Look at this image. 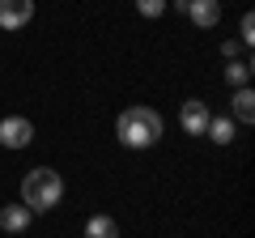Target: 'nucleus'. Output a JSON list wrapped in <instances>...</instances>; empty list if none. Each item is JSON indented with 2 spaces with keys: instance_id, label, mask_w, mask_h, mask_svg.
Masks as SVG:
<instances>
[{
  "instance_id": "1a4fd4ad",
  "label": "nucleus",
  "mask_w": 255,
  "mask_h": 238,
  "mask_svg": "<svg viewBox=\"0 0 255 238\" xmlns=\"http://www.w3.org/2000/svg\"><path fill=\"white\" fill-rule=\"evenodd\" d=\"M230 102H234V119L238 123H255V94H251V85H238Z\"/></svg>"
},
{
  "instance_id": "f257e3e1",
  "label": "nucleus",
  "mask_w": 255,
  "mask_h": 238,
  "mask_svg": "<svg viewBox=\"0 0 255 238\" xmlns=\"http://www.w3.org/2000/svg\"><path fill=\"white\" fill-rule=\"evenodd\" d=\"M115 136H119L124 149H153L166 136V123H162V115L153 107H128L115 119Z\"/></svg>"
},
{
  "instance_id": "0eeeda50",
  "label": "nucleus",
  "mask_w": 255,
  "mask_h": 238,
  "mask_svg": "<svg viewBox=\"0 0 255 238\" xmlns=\"http://www.w3.org/2000/svg\"><path fill=\"white\" fill-rule=\"evenodd\" d=\"M187 17L196 21L200 30H213L221 21V0H191V4H187Z\"/></svg>"
},
{
  "instance_id": "20e7f679",
  "label": "nucleus",
  "mask_w": 255,
  "mask_h": 238,
  "mask_svg": "<svg viewBox=\"0 0 255 238\" xmlns=\"http://www.w3.org/2000/svg\"><path fill=\"white\" fill-rule=\"evenodd\" d=\"M209 102H200V98H187L183 102V111H179V128L187 132V136H204V128H209Z\"/></svg>"
},
{
  "instance_id": "ddd939ff",
  "label": "nucleus",
  "mask_w": 255,
  "mask_h": 238,
  "mask_svg": "<svg viewBox=\"0 0 255 238\" xmlns=\"http://www.w3.org/2000/svg\"><path fill=\"white\" fill-rule=\"evenodd\" d=\"M238 30H243V47H251V43H255V17H251V13H243Z\"/></svg>"
},
{
  "instance_id": "f8f14e48",
  "label": "nucleus",
  "mask_w": 255,
  "mask_h": 238,
  "mask_svg": "<svg viewBox=\"0 0 255 238\" xmlns=\"http://www.w3.org/2000/svg\"><path fill=\"white\" fill-rule=\"evenodd\" d=\"M136 13H140V17H162L166 0H136Z\"/></svg>"
},
{
  "instance_id": "f03ea898",
  "label": "nucleus",
  "mask_w": 255,
  "mask_h": 238,
  "mask_svg": "<svg viewBox=\"0 0 255 238\" xmlns=\"http://www.w3.org/2000/svg\"><path fill=\"white\" fill-rule=\"evenodd\" d=\"M60 200H64V179H60V170L38 166V170H30L26 179H21V204H26L34 217H38V213H51Z\"/></svg>"
},
{
  "instance_id": "423d86ee",
  "label": "nucleus",
  "mask_w": 255,
  "mask_h": 238,
  "mask_svg": "<svg viewBox=\"0 0 255 238\" xmlns=\"http://www.w3.org/2000/svg\"><path fill=\"white\" fill-rule=\"evenodd\" d=\"M30 221H34V213H30L26 204H4V209H0V230H4V234H26Z\"/></svg>"
},
{
  "instance_id": "9d476101",
  "label": "nucleus",
  "mask_w": 255,
  "mask_h": 238,
  "mask_svg": "<svg viewBox=\"0 0 255 238\" xmlns=\"http://www.w3.org/2000/svg\"><path fill=\"white\" fill-rule=\"evenodd\" d=\"M85 238H119V221L107 217V213H98V217L85 221Z\"/></svg>"
},
{
  "instance_id": "7ed1b4c3",
  "label": "nucleus",
  "mask_w": 255,
  "mask_h": 238,
  "mask_svg": "<svg viewBox=\"0 0 255 238\" xmlns=\"http://www.w3.org/2000/svg\"><path fill=\"white\" fill-rule=\"evenodd\" d=\"M0 145H4V149L34 145V123H30L26 115H4V119H0Z\"/></svg>"
},
{
  "instance_id": "9b49d317",
  "label": "nucleus",
  "mask_w": 255,
  "mask_h": 238,
  "mask_svg": "<svg viewBox=\"0 0 255 238\" xmlns=\"http://www.w3.org/2000/svg\"><path fill=\"white\" fill-rule=\"evenodd\" d=\"M251 73H255V64L251 60H226V85H251Z\"/></svg>"
},
{
  "instance_id": "6e6552de",
  "label": "nucleus",
  "mask_w": 255,
  "mask_h": 238,
  "mask_svg": "<svg viewBox=\"0 0 255 238\" xmlns=\"http://www.w3.org/2000/svg\"><path fill=\"white\" fill-rule=\"evenodd\" d=\"M204 136L213 140V145H230V140L238 136V123L230 115H209V128H204Z\"/></svg>"
},
{
  "instance_id": "4468645a",
  "label": "nucleus",
  "mask_w": 255,
  "mask_h": 238,
  "mask_svg": "<svg viewBox=\"0 0 255 238\" xmlns=\"http://www.w3.org/2000/svg\"><path fill=\"white\" fill-rule=\"evenodd\" d=\"M238 47H243V43H234V38H226V43H221V55H226V60H234V55H238Z\"/></svg>"
},
{
  "instance_id": "39448f33",
  "label": "nucleus",
  "mask_w": 255,
  "mask_h": 238,
  "mask_svg": "<svg viewBox=\"0 0 255 238\" xmlns=\"http://www.w3.org/2000/svg\"><path fill=\"white\" fill-rule=\"evenodd\" d=\"M34 17V0H0V30H26Z\"/></svg>"
}]
</instances>
